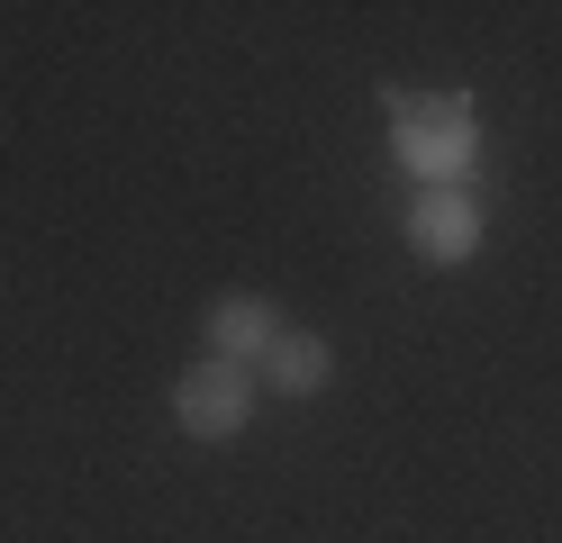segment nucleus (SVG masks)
Returning <instances> with one entry per match:
<instances>
[{
  "mask_svg": "<svg viewBox=\"0 0 562 543\" xmlns=\"http://www.w3.org/2000/svg\"><path fill=\"white\" fill-rule=\"evenodd\" d=\"M391 118H400V163L427 181V191H445V181L481 155V127H472V109L453 100V91H436L427 109H417V100H391Z\"/></svg>",
  "mask_w": 562,
  "mask_h": 543,
  "instance_id": "1",
  "label": "nucleus"
},
{
  "mask_svg": "<svg viewBox=\"0 0 562 543\" xmlns=\"http://www.w3.org/2000/svg\"><path fill=\"white\" fill-rule=\"evenodd\" d=\"M245 417H255V372H236L218 353H200L191 372H172V426L191 444H236Z\"/></svg>",
  "mask_w": 562,
  "mask_h": 543,
  "instance_id": "2",
  "label": "nucleus"
},
{
  "mask_svg": "<svg viewBox=\"0 0 562 543\" xmlns=\"http://www.w3.org/2000/svg\"><path fill=\"white\" fill-rule=\"evenodd\" d=\"M408 253L427 272H463L481 253V191H463V181H445V191H417L408 208Z\"/></svg>",
  "mask_w": 562,
  "mask_h": 543,
  "instance_id": "3",
  "label": "nucleus"
},
{
  "mask_svg": "<svg viewBox=\"0 0 562 543\" xmlns=\"http://www.w3.org/2000/svg\"><path fill=\"white\" fill-rule=\"evenodd\" d=\"M200 326H209V353L236 362V372H255V362L281 344V308L263 299V290H227V299H209Z\"/></svg>",
  "mask_w": 562,
  "mask_h": 543,
  "instance_id": "4",
  "label": "nucleus"
},
{
  "mask_svg": "<svg viewBox=\"0 0 562 543\" xmlns=\"http://www.w3.org/2000/svg\"><path fill=\"white\" fill-rule=\"evenodd\" d=\"M255 381L281 389V398H318V389L336 381V344H327V336H308V326H281V344L255 362Z\"/></svg>",
  "mask_w": 562,
  "mask_h": 543,
  "instance_id": "5",
  "label": "nucleus"
}]
</instances>
